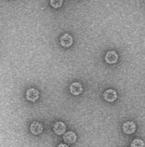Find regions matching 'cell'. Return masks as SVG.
Here are the masks:
<instances>
[{"mask_svg": "<svg viewBox=\"0 0 145 147\" xmlns=\"http://www.w3.org/2000/svg\"><path fill=\"white\" fill-rule=\"evenodd\" d=\"M131 147H144V142L140 139H135L131 142Z\"/></svg>", "mask_w": 145, "mask_h": 147, "instance_id": "30bf717a", "label": "cell"}, {"mask_svg": "<svg viewBox=\"0 0 145 147\" xmlns=\"http://www.w3.org/2000/svg\"><path fill=\"white\" fill-rule=\"evenodd\" d=\"M72 41H74V39H72V36H70L69 34H62V36H60V44H62V46L64 48L71 47V46L72 45Z\"/></svg>", "mask_w": 145, "mask_h": 147, "instance_id": "6da1fadb", "label": "cell"}, {"mask_svg": "<svg viewBox=\"0 0 145 147\" xmlns=\"http://www.w3.org/2000/svg\"><path fill=\"white\" fill-rule=\"evenodd\" d=\"M58 147H69L67 144H59L58 145Z\"/></svg>", "mask_w": 145, "mask_h": 147, "instance_id": "7c38bea8", "label": "cell"}, {"mask_svg": "<svg viewBox=\"0 0 145 147\" xmlns=\"http://www.w3.org/2000/svg\"><path fill=\"white\" fill-rule=\"evenodd\" d=\"M62 0H51L50 5L54 7V9H59L60 7H62Z\"/></svg>", "mask_w": 145, "mask_h": 147, "instance_id": "8fae6325", "label": "cell"}, {"mask_svg": "<svg viewBox=\"0 0 145 147\" xmlns=\"http://www.w3.org/2000/svg\"><path fill=\"white\" fill-rule=\"evenodd\" d=\"M76 134L74 131H67L66 133L63 134V141L66 142V144H74L76 142Z\"/></svg>", "mask_w": 145, "mask_h": 147, "instance_id": "9c48e42d", "label": "cell"}, {"mask_svg": "<svg viewBox=\"0 0 145 147\" xmlns=\"http://www.w3.org/2000/svg\"><path fill=\"white\" fill-rule=\"evenodd\" d=\"M123 130L127 134H133L136 131V124L132 121H128L123 125Z\"/></svg>", "mask_w": 145, "mask_h": 147, "instance_id": "ba28073f", "label": "cell"}, {"mask_svg": "<svg viewBox=\"0 0 145 147\" xmlns=\"http://www.w3.org/2000/svg\"><path fill=\"white\" fill-rule=\"evenodd\" d=\"M105 61H106V63L109 64H113V63H117V61H118L117 53L115 51H113V50L108 51L105 55Z\"/></svg>", "mask_w": 145, "mask_h": 147, "instance_id": "5b68a950", "label": "cell"}, {"mask_svg": "<svg viewBox=\"0 0 145 147\" xmlns=\"http://www.w3.org/2000/svg\"><path fill=\"white\" fill-rule=\"evenodd\" d=\"M103 98H104V100H106V102H113L117 99V93H116L115 90L110 88V90H107L103 93Z\"/></svg>", "mask_w": 145, "mask_h": 147, "instance_id": "3957f363", "label": "cell"}, {"mask_svg": "<svg viewBox=\"0 0 145 147\" xmlns=\"http://www.w3.org/2000/svg\"><path fill=\"white\" fill-rule=\"evenodd\" d=\"M53 130L57 135H62L66 131V125L62 121H58L53 126Z\"/></svg>", "mask_w": 145, "mask_h": 147, "instance_id": "277c9868", "label": "cell"}, {"mask_svg": "<svg viewBox=\"0 0 145 147\" xmlns=\"http://www.w3.org/2000/svg\"><path fill=\"white\" fill-rule=\"evenodd\" d=\"M39 98V91L36 88H29L26 91V99L30 102H36Z\"/></svg>", "mask_w": 145, "mask_h": 147, "instance_id": "7a4b0ae2", "label": "cell"}, {"mask_svg": "<svg viewBox=\"0 0 145 147\" xmlns=\"http://www.w3.org/2000/svg\"><path fill=\"white\" fill-rule=\"evenodd\" d=\"M30 130L35 135H39L43 132V125L39 122H33L30 125Z\"/></svg>", "mask_w": 145, "mask_h": 147, "instance_id": "8992f818", "label": "cell"}, {"mask_svg": "<svg viewBox=\"0 0 145 147\" xmlns=\"http://www.w3.org/2000/svg\"><path fill=\"white\" fill-rule=\"evenodd\" d=\"M70 92L72 94V95H75V96H77V95H80L83 92V87H82V85L78 83V82H75V83H72L71 84V86H70Z\"/></svg>", "mask_w": 145, "mask_h": 147, "instance_id": "52a82bcc", "label": "cell"}]
</instances>
